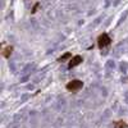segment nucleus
I'll return each mask as SVG.
<instances>
[{"label":"nucleus","instance_id":"1","mask_svg":"<svg viewBox=\"0 0 128 128\" xmlns=\"http://www.w3.org/2000/svg\"><path fill=\"white\" fill-rule=\"evenodd\" d=\"M112 37L106 34V32H104V34H101L99 37H98V46L99 49H105V48H108L110 44H112Z\"/></svg>","mask_w":128,"mask_h":128},{"label":"nucleus","instance_id":"2","mask_svg":"<svg viewBox=\"0 0 128 128\" xmlns=\"http://www.w3.org/2000/svg\"><path fill=\"white\" fill-rule=\"evenodd\" d=\"M83 87V82L81 80H72L70 82H68L66 84V88L69 92H77L78 90H81Z\"/></svg>","mask_w":128,"mask_h":128},{"label":"nucleus","instance_id":"3","mask_svg":"<svg viewBox=\"0 0 128 128\" xmlns=\"http://www.w3.org/2000/svg\"><path fill=\"white\" fill-rule=\"evenodd\" d=\"M82 62H83V58H82L81 55H74V56H72V58L69 59L68 68H69V69H72V68H74V67L80 66V64H81Z\"/></svg>","mask_w":128,"mask_h":128},{"label":"nucleus","instance_id":"4","mask_svg":"<svg viewBox=\"0 0 128 128\" xmlns=\"http://www.w3.org/2000/svg\"><path fill=\"white\" fill-rule=\"evenodd\" d=\"M12 51H13V46L12 45H8L6 48L3 46V52H2V54H3L4 58H9L10 55H12Z\"/></svg>","mask_w":128,"mask_h":128},{"label":"nucleus","instance_id":"5","mask_svg":"<svg viewBox=\"0 0 128 128\" xmlns=\"http://www.w3.org/2000/svg\"><path fill=\"white\" fill-rule=\"evenodd\" d=\"M70 58H72V54H70V52H66V54L62 55V56L58 59V62H59V63H63V62H66V60H68V59H70Z\"/></svg>","mask_w":128,"mask_h":128},{"label":"nucleus","instance_id":"6","mask_svg":"<svg viewBox=\"0 0 128 128\" xmlns=\"http://www.w3.org/2000/svg\"><path fill=\"white\" fill-rule=\"evenodd\" d=\"M114 128H128V124L123 120H119V122L114 123Z\"/></svg>","mask_w":128,"mask_h":128},{"label":"nucleus","instance_id":"7","mask_svg":"<svg viewBox=\"0 0 128 128\" xmlns=\"http://www.w3.org/2000/svg\"><path fill=\"white\" fill-rule=\"evenodd\" d=\"M38 6H40V3H36V4H35V6L32 8V14H35V13L37 12V9H38Z\"/></svg>","mask_w":128,"mask_h":128}]
</instances>
